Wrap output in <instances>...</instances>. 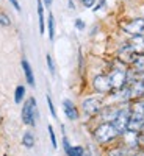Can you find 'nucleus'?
<instances>
[{"instance_id":"nucleus-9","label":"nucleus","mask_w":144,"mask_h":156,"mask_svg":"<svg viewBox=\"0 0 144 156\" xmlns=\"http://www.w3.org/2000/svg\"><path fill=\"white\" fill-rule=\"evenodd\" d=\"M63 108H64V114H66V117L69 120H75L78 117V111H77L75 105L71 100H64L63 101Z\"/></svg>"},{"instance_id":"nucleus-13","label":"nucleus","mask_w":144,"mask_h":156,"mask_svg":"<svg viewBox=\"0 0 144 156\" xmlns=\"http://www.w3.org/2000/svg\"><path fill=\"white\" fill-rule=\"evenodd\" d=\"M47 30H49V39L54 41L55 39V17L52 12H49V17H47Z\"/></svg>"},{"instance_id":"nucleus-21","label":"nucleus","mask_w":144,"mask_h":156,"mask_svg":"<svg viewBox=\"0 0 144 156\" xmlns=\"http://www.w3.org/2000/svg\"><path fill=\"white\" fill-rule=\"evenodd\" d=\"M49 134H50L52 145H54V148H57V137H55V133H54V128H52V126H49Z\"/></svg>"},{"instance_id":"nucleus-24","label":"nucleus","mask_w":144,"mask_h":156,"mask_svg":"<svg viewBox=\"0 0 144 156\" xmlns=\"http://www.w3.org/2000/svg\"><path fill=\"white\" fill-rule=\"evenodd\" d=\"M75 28L77 30H85V22L82 19H75Z\"/></svg>"},{"instance_id":"nucleus-27","label":"nucleus","mask_w":144,"mask_h":156,"mask_svg":"<svg viewBox=\"0 0 144 156\" xmlns=\"http://www.w3.org/2000/svg\"><path fill=\"white\" fill-rule=\"evenodd\" d=\"M63 144H64V151H68V150L71 148V145H69V140H68L66 137L63 139Z\"/></svg>"},{"instance_id":"nucleus-8","label":"nucleus","mask_w":144,"mask_h":156,"mask_svg":"<svg viewBox=\"0 0 144 156\" xmlns=\"http://www.w3.org/2000/svg\"><path fill=\"white\" fill-rule=\"evenodd\" d=\"M130 117L138 120H144V103L142 101H135L130 106Z\"/></svg>"},{"instance_id":"nucleus-5","label":"nucleus","mask_w":144,"mask_h":156,"mask_svg":"<svg viewBox=\"0 0 144 156\" xmlns=\"http://www.w3.org/2000/svg\"><path fill=\"white\" fill-rule=\"evenodd\" d=\"M93 86H94V89L97 90V92H100V94H107V92H110V90L113 89L111 81H110V76L105 75V73L97 75L94 80H93Z\"/></svg>"},{"instance_id":"nucleus-15","label":"nucleus","mask_w":144,"mask_h":156,"mask_svg":"<svg viewBox=\"0 0 144 156\" xmlns=\"http://www.w3.org/2000/svg\"><path fill=\"white\" fill-rule=\"evenodd\" d=\"M22 144L27 147V148H31V147L35 145V137H33V134H31V133H25L24 137H22Z\"/></svg>"},{"instance_id":"nucleus-4","label":"nucleus","mask_w":144,"mask_h":156,"mask_svg":"<svg viewBox=\"0 0 144 156\" xmlns=\"http://www.w3.org/2000/svg\"><path fill=\"white\" fill-rule=\"evenodd\" d=\"M108 76H110L113 89L117 90V89L125 87V84H127V70L125 69H114Z\"/></svg>"},{"instance_id":"nucleus-6","label":"nucleus","mask_w":144,"mask_h":156,"mask_svg":"<svg viewBox=\"0 0 144 156\" xmlns=\"http://www.w3.org/2000/svg\"><path fill=\"white\" fill-rule=\"evenodd\" d=\"M128 119H130V109H122V111H119V114L116 115V119L111 122L114 125V128L119 131V134H122V133L127 131Z\"/></svg>"},{"instance_id":"nucleus-18","label":"nucleus","mask_w":144,"mask_h":156,"mask_svg":"<svg viewBox=\"0 0 144 156\" xmlns=\"http://www.w3.org/2000/svg\"><path fill=\"white\" fill-rule=\"evenodd\" d=\"M127 154H128V151L125 148H114L110 151V156H127Z\"/></svg>"},{"instance_id":"nucleus-12","label":"nucleus","mask_w":144,"mask_h":156,"mask_svg":"<svg viewBox=\"0 0 144 156\" xmlns=\"http://www.w3.org/2000/svg\"><path fill=\"white\" fill-rule=\"evenodd\" d=\"M132 66L135 67L136 72H144V51L135 55V58L132 61Z\"/></svg>"},{"instance_id":"nucleus-22","label":"nucleus","mask_w":144,"mask_h":156,"mask_svg":"<svg viewBox=\"0 0 144 156\" xmlns=\"http://www.w3.org/2000/svg\"><path fill=\"white\" fill-rule=\"evenodd\" d=\"M136 145H138L139 148H144V133L136 136Z\"/></svg>"},{"instance_id":"nucleus-23","label":"nucleus","mask_w":144,"mask_h":156,"mask_svg":"<svg viewBox=\"0 0 144 156\" xmlns=\"http://www.w3.org/2000/svg\"><path fill=\"white\" fill-rule=\"evenodd\" d=\"M80 2H82V5L85 8H93L94 3H96V0H80Z\"/></svg>"},{"instance_id":"nucleus-17","label":"nucleus","mask_w":144,"mask_h":156,"mask_svg":"<svg viewBox=\"0 0 144 156\" xmlns=\"http://www.w3.org/2000/svg\"><path fill=\"white\" fill-rule=\"evenodd\" d=\"M68 156H83V148L82 147H71L66 151Z\"/></svg>"},{"instance_id":"nucleus-31","label":"nucleus","mask_w":144,"mask_h":156,"mask_svg":"<svg viewBox=\"0 0 144 156\" xmlns=\"http://www.w3.org/2000/svg\"><path fill=\"white\" fill-rule=\"evenodd\" d=\"M142 156H144V154H142Z\"/></svg>"},{"instance_id":"nucleus-2","label":"nucleus","mask_w":144,"mask_h":156,"mask_svg":"<svg viewBox=\"0 0 144 156\" xmlns=\"http://www.w3.org/2000/svg\"><path fill=\"white\" fill-rule=\"evenodd\" d=\"M38 119V109H36V100L30 98L25 101L22 108V120L25 125H35Z\"/></svg>"},{"instance_id":"nucleus-7","label":"nucleus","mask_w":144,"mask_h":156,"mask_svg":"<svg viewBox=\"0 0 144 156\" xmlns=\"http://www.w3.org/2000/svg\"><path fill=\"white\" fill-rule=\"evenodd\" d=\"M100 109H102V101L99 98H96V97L86 98L83 101V111L86 114H97Z\"/></svg>"},{"instance_id":"nucleus-14","label":"nucleus","mask_w":144,"mask_h":156,"mask_svg":"<svg viewBox=\"0 0 144 156\" xmlns=\"http://www.w3.org/2000/svg\"><path fill=\"white\" fill-rule=\"evenodd\" d=\"M119 114V109H114V108H107V111H103V119L107 122H113L116 119V115Z\"/></svg>"},{"instance_id":"nucleus-10","label":"nucleus","mask_w":144,"mask_h":156,"mask_svg":"<svg viewBox=\"0 0 144 156\" xmlns=\"http://www.w3.org/2000/svg\"><path fill=\"white\" fill-rule=\"evenodd\" d=\"M20 64H22L25 78H27V83H28L30 86H35V76H33V70H31V66L28 64V61H27V59H22Z\"/></svg>"},{"instance_id":"nucleus-29","label":"nucleus","mask_w":144,"mask_h":156,"mask_svg":"<svg viewBox=\"0 0 144 156\" xmlns=\"http://www.w3.org/2000/svg\"><path fill=\"white\" fill-rule=\"evenodd\" d=\"M42 2H44V5H46L47 8H50V6H52V3H54V0H42Z\"/></svg>"},{"instance_id":"nucleus-3","label":"nucleus","mask_w":144,"mask_h":156,"mask_svg":"<svg viewBox=\"0 0 144 156\" xmlns=\"http://www.w3.org/2000/svg\"><path fill=\"white\" fill-rule=\"evenodd\" d=\"M122 30L130 36H144V19H133L122 23Z\"/></svg>"},{"instance_id":"nucleus-25","label":"nucleus","mask_w":144,"mask_h":156,"mask_svg":"<svg viewBox=\"0 0 144 156\" xmlns=\"http://www.w3.org/2000/svg\"><path fill=\"white\" fill-rule=\"evenodd\" d=\"M47 103H49V108H50V112H52V115H54V117H57V112H55V108H54V103H52L50 97H47Z\"/></svg>"},{"instance_id":"nucleus-16","label":"nucleus","mask_w":144,"mask_h":156,"mask_svg":"<svg viewBox=\"0 0 144 156\" xmlns=\"http://www.w3.org/2000/svg\"><path fill=\"white\" fill-rule=\"evenodd\" d=\"M25 97V87L24 86H17L16 87V92H14V101L16 103H20Z\"/></svg>"},{"instance_id":"nucleus-1","label":"nucleus","mask_w":144,"mask_h":156,"mask_svg":"<svg viewBox=\"0 0 144 156\" xmlns=\"http://www.w3.org/2000/svg\"><path fill=\"white\" fill-rule=\"evenodd\" d=\"M117 134H119V131L114 128L113 123H102L94 131V137H96L97 142H100V144H107L111 139H114Z\"/></svg>"},{"instance_id":"nucleus-26","label":"nucleus","mask_w":144,"mask_h":156,"mask_svg":"<svg viewBox=\"0 0 144 156\" xmlns=\"http://www.w3.org/2000/svg\"><path fill=\"white\" fill-rule=\"evenodd\" d=\"M9 2H11V5L14 6L17 11H20V5H19V2H17V0H9Z\"/></svg>"},{"instance_id":"nucleus-30","label":"nucleus","mask_w":144,"mask_h":156,"mask_svg":"<svg viewBox=\"0 0 144 156\" xmlns=\"http://www.w3.org/2000/svg\"><path fill=\"white\" fill-rule=\"evenodd\" d=\"M141 133H144V126H142V129H141Z\"/></svg>"},{"instance_id":"nucleus-28","label":"nucleus","mask_w":144,"mask_h":156,"mask_svg":"<svg viewBox=\"0 0 144 156\" xmlns=\"http://www.w3.org/2000/svg\"><path fill=\"white\" fill-rule=\"evenodd\" d=\"M103 3H105V0H100V2H99V5H97V6L94 8V11H99V9H100V8L103 6Z\"/></svg>"},{"instance_id":"nucleus-11","label":"nucleus","mask_w":144,"mask_h":156,"mask_svg":"<svg viewBox=\"0 0 144 156\" xmlns=\"http://www.w3.org/2000/svg\"><path fill=\"white\" fill-rule=\"evenodd\" d=\"M36 3H38V16H39V33L44 34L46 20H44V6H42V0H36Z\"/></svg>"},{"instance_id":"nucleus-20","label":"nucleus","mask_w":144,"mask_h":156,"mask_svg":"<svg viewBox=\"0 0 144 156\" xmlns=\"http://www.w3.org/2000/svg\"><path fill=\"white\" fill-rule=\"evenodd\" d=\"M46 59H47V66H49L50 73H52V75H55V62H54V59H52V56H50V55H47V56H46Z\"/></svg>"},{"instance_id":"nucleus-19","label":"nucleus","mask_w":144,"mask_h":156,"mask_svg":"<svg viewBox=\"0 0 144 156\" xmlns=\"http://www.w3.org/2000/svg\"><path fill=\"white\" fill-rule=\"evenodd\" d=\"M0 25H3V27H9L11 25V20L5 12H0Z\"/></svg>"}]
</instances>
